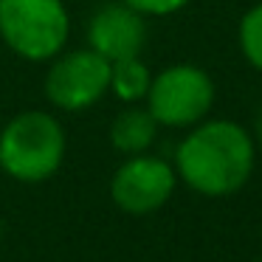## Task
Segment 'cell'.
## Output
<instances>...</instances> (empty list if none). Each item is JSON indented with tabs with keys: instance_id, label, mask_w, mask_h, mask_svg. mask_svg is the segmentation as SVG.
<instances>
[{
	"instance_id": "cell-9",
	"label": "cell",
	"mask_w": 262,
	"mask_h": 262,
	"mask_svg": "<svg viewBox=\"0 0 262 262\" xmlns=\"http://www.w3.org/2000/svg\"><path fill=\"white\" fill-rule=\"evenodd\" d=\"M152 85V71L147 68V62H141V57H130L113 62L110 71V93L124 104H141L149 93Z\"/></svg>"
},
{
	"instance_id": "cell-11",
	"label": "cell",
	"mask_w": 262,
	"mask_h": 262,
	"mask_svg": "<svg viewBox=\"0 0 262 262\" xmlns=\"http://www.w3.org/2000/svg\"><path fill=\"white\" fill-rule=\"evenodd\" d=\"M121 3H127L130 9H136L138 14H144L149 20V17H172V14L183 12L192 0H121Z\"/></svg>"
},
{
	"instance_id": "cell-12",
	"label": "cell",
	"mask_w": 262,
	"mask_h": 262,
	"mask_svg": "<svg viewBox=\"0 0 262 262\" xmlns=\"http://www.w3.org/2000/svg\"><path fill=\"white\" fill-rule=\"evenodd\" d=\"M254 141H256V147H262V110L256 113V124H254Z\"/></svg>"
},
{
	"instance_id": "cell-7",
	"label": "cell",
	"mask_w": 262,
	"mask_h": 262,
	"mask_svg": "<svg viewBox=\"0 0 262 262\" xmlns=\"http://www.w3.org/2000/svg\"><path fill=\"white\" fill-rule=\"evenodd\" d=\"M85 40L88 48H93L110 65L141 57L147 46V17L121 0H110L91 14L85 26Z\"/></svg>"
},
{
	"instance_id": "cell-1",
	"label": "cell",
	"mask_w": 262,
	"mask_h": 262,
	"mask_svg": "<svg viewBox=\"0 0 262 262\" xmlns=\"http://www.w3.org/2000/svg\"><path fill=\"white\" fill-rule=\"evenodd\" d=\"M175 172L203 198H228L251 181L256 141L234 119H203L189 127L175 149Z\"/></svg>"
},
{
	"instance_id": "cell-14",
	"label": "cell",
	"mask_w": 262,
	"mask_h": 262,
	"mask_svg": "<svg viewBox=\"0 0 262 262\" xmlns=\"http://www.w3.org/2000/svg\"><path fill=\"white\" fill-rule=\"evenodd\" d=\"M256 262H262V259H256Z\"/></svg>"
},
{
	"instance_id": "cell-2",
	"label": "cell",
	"mask_w": 262,
	"mask_h": 262,
	"mask_svg": "<svg viewBox=\"0 0 262 262\" xmlns=\"http://www.w3.org/2000/svg\"><path fill=\"white\" fill-rule=\"evenodd\" d=\"M65 152V127L48 110H23L0 130V172L17 183H42L54 178Z\"/></svg>"
},
{
	"instance_id": "cell-10",
	"label": "cell",
	"mask_w": 262,
	"mask_h": 262,
	"mask_svg": "<svg viewBox=\"0 0 262 262\" xmlns=\"http://www.w3.org/2000/svg\"><path fill=\"white\" fill-rule=\"evenodd\" d=\"M237 48L243 59L262 74V0L239 17L237 23Z\"/></svg>"
},
{
	"instance_id": "cell-3",
	"label": "cell",
	"mask_w": 262,
	"mask_h": 262,
	"mask_svg": "<svg viewBox=\"0 0 262 262\" xmlns=\"http://www.w3.org/2000/svg\"><path fill=\"white\" fill-rule=\"evenodd\" d=\"M71 14L62 0H0V40L23 62H51L68 48Z\"/></svg>"
},
{
	"instance_id": "cell-13",
	"label": "cell",
	"mask_w": 262,
	"mask_h": 262,
	"mask_svg": "<svg viewBox=\"0 0 262 262\" xmlns=\"http://www.w3.org/2000/svg\"><path fill=\"white\" fill-rule=\"evenodd\" d=\"M0 237H3V220H0Z\"/></svg>"
},
{
	"instance_id": "cell-6",
	"label": "cell",
	"mask_w": 262,
	"mask_h": 262,
	"mask_svg": "<svg viewBox=\"0 0 262 262\" xmlns=\"http://www.w3.org/2000/svg\"><path fill=\"white\" fill-rule=\"evenodd\" d=\"M178 172L158 155H127L110 178V198L127 214H152L175 194Z\"/></svg>"
},
{
	"instance_id": "cell-8",
	"label": "cell",
	"mask_w": 262,
	"mask_h": 262,
	"mask_svg": "<svg viewBox=\"0 0 262 262\" xmlns=\"http://www.w3.org/2000/svg\"><path fill=\"white\" fill-rule=\"evenodd\" d=\"M158 121L147 110V104H124V110L113 116L107 138L116 152L121 155H141L149 152V147L158 138Z\"/></svg>"
},
{
	"instance_id": "cell-5",
	"label": "cell",
	"mask_w": 262,
	"mask_h": 262,
	"mask_svg": "<svg viewBox=\"0 0 262 262\" xmlns=\"http://www.w3.org/2000/svg\"><path fill=\"white\" fill-rule=\"evenodd\" d=\"M110 71L113 65L93 48L85 46L74 51L65 48L48 62L42 93L51 107L65 113H82L110 93Z\"/></svg>"
},
{
	"instance_id": "cell-4",
	"label": "cell",
	"mask_w": 262,
	"mask_h": 262,
	"mask_svg": "<svg viewBox=\"0 0 262 262\" xmlns=\"http://www.w3.org/2000/svg\"><path fill=\"white\" fill-rule=\"evenodd\" d=\"M217 99L214 79L206 68L194 62H175L152 74V85L144 99L158 127L189 130L209 119Z\"/></svg>"
}]
</instances>
